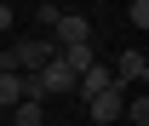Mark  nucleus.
Returning <instances> with one entry per match:
<instances>
[{
    "label": "nucleus",
    "instance_id": "nucleus-7",
    "mask_svg": "<svg viewBox=\"0 0 149 126\" xmlns=\"http://www.w3.org/2000/svg\"><path fill=\"white\" fill-rule=\"evenodd\" d=\"M40 92H46V97H63V92H74V74L57 69V63H46V69H40Z\"/></svg>",
    "mask_w": 149,
    "mask_h": 126
},
{
    "label": "nucleus",
    "instance_id": "nucleus-11",
    "mask_svg": "<svg viewBox=\"0 0 149 126\" xmlns=\"http://www.w3.org/2000/svg\"><path fill=\"white\" fill-rule=\"evenodd\" d=\"M12 17H17V12H12V6L0 0V29H12Z\"/></svg>",
    "mask_w": 149,
    "mask_h": 126
},
{
    "label": "nucleus",
    "instance_id": "nucleus-8",
    "mask_svg": "<svg viewBox=\"0 0 149 126\" xmlns=\"http://www.w3.org/2000/svg\"><path fill=\"white\" fill-rule=\"evenodd\" d=\"M120 115H126L132 126H149V97H143V92H138V97H126V103H120Z\"/></svg>",
    "mask_w": 149,
    "mask_h": 126
},
{
    "label": "nucleus",
    "instance_id": "nucleus-9",
    "mask_svg": "<svg viewBox=\"0 0 149 126\" xmlns=\"http://www.w3.org/2000/svg\"><path fill=\"white\" fill-rule=\"evenodd\" d=\"M12 126H40V103H29V97H23V103L12 109Z\"/></svg>",
    "mask_w": 149,
    "mask_h": 126
},
{
    "label": "nucleus",
    "instance_id": "nucleus-2",
    "mask_svg": "<svg viewBox=\"0 0 149 126\" xmlns=\"http://www.w3.org/2000/svg\"><path fill=\"white\" fill-rule=\"evenodd\" d=\"M63 52V46H92V17H80V12H63V17L52 23V35H46Z\"/></svg>",
    "mask_w": 149,
    "mask_h": 126
},
{
    "label": "nucleus",
    "instance_id": "nucleus-5",
    "mask_svg": "<svg viewBox=\"0 0 149 126\" xmlns=\"http://www.w3.org/2000/svg\"><path fill=\"white\" fill-rule=\"evenodd\" d=\"M52 63H57V69H69V74H74V80H80V74L92 69L97 57H92V46H63V52H57V57H52Z\"/></svg>",
    "mask_w": 149,
    "mask_h": 126
},
{
    "label": "nucleus",
    "instance_id": "nucleus-3",
    "mask_svg": "<svg viewBox=\"0 0 149 126\" xmlns=\"http://www.w3.org/2000/svg\"><path fill=\"white\" fill-rule=\"evenodd\" d=\"M109 74H115V92H132V86L143 92V80H149V57H143V52H120Z\"/></svg>",
    "mask_w": 149,
    "mask_h": 126
},
{
    "label": "nucleus",
    "instance_id": "nucleus-1",
    "mask_svg": "<svg viewBox=\"0 0 149 126\" xmlns=\"http://www.w3.org/2000/svg\"><path fill=\"white\" fill-rule=\"evenodd\" d=\"M52 57H57L52 40H46V35H29V40H17V46H12V69H17V74H40Z\"/></svg>",
    "mask_w": 149,
    "mask_h": 126
},
{
    "label": "nucleus",
    "instance_id": "nucleus-4",
    "mask_svg": "<svg viewBox=\"0 0 149 126\" xmlns=\"http://www.w3.org/2000/svg\"><path fill=\"white\" fill-rule=\"evenodd\" d=\"M109 86H115V74H109V63H92V69H86L80 80H74V92H80L86 103H92L97 92H109Z\"/></svg>",
    "mask_w": 149,
    "mask_h": 126
},
{
    "label": "nucleus",
    "instance_id": "nucleus-6",
    "mask_svg": "<svg viewBox=\"0 0 149 126\" xmlns=\"http://www.w3.org/2000/svg\"><path fill=\"white\" fill-rule=\"evenodd\" d=\"M120 103H126V92H115V86H109V92H97L86 109H92V120L103 126V120H120Z\"/></svg>",
    "mask_w": 149,
    "mask_h": 126
},
{
    "label": "nucleus",
    "instance_id": "nucleus-10",
    "mask_svg": "<svg viewBox=\"0 0 149 126\" xmlns=\"http://www.w3.org/2000/svg\"><path fill=\"white\" fill-rule=\"evenodd\" d=\"M126 17L138 23V29H149V0H132V6H126Z\"/></svg>",
    "mask_w": 149,
    "mask_h": 126
}]
</instances>
